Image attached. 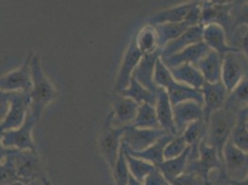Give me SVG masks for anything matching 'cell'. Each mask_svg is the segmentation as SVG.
I'll return each mask as SVG.
<instances>
[{
	"label": "cell",
	"instance_id": "4316f807",
	"mask_svg": "<svg viewBox=\"0 0 248 185\" xmlns=\"http://www.w3.org/2000/svg\"><path fill=\"white\" fill-rule=\"evenodd\" d=\"M190 152L191 147L187 146L185 152L181 155L172 159L164 160L158 167H156L169 184L186 172V167L189 162Z\"/></svg>",
	"mask_w": 248,
	"mask_h": 185
},
{
	"label": "cell",
	"instance_id": "b9f144b4",
	"mask_svg": "<svg viewBox=\"0 0 248 185\" xmlns=\"http://www.w3.org/2000/svg\"><path fill=\"white\" fill-rule=\"evenodd\" d=\"M144 185H169L170 184L166 181L164 176L160 172V170L155 167V170L146 176L143 183Z\"/></svg>",
	"mask_w": 248,
	"mask_h": 185
},
{
	"label": "cell",
	"instance_id": "ac0fdd59",
	"mask_svg": "<svg viewBox=\"0 0 248 185\" xmlns=\"http://www.w3.org/2000/svg\"><path fill=\"white\" fill-rule=\"evenodd\" d=\"M210 49L204 42L192 45L168 58L161 59L168 69H172L183 64L196 65Z\"/></svg>",
	"mask_w": 248,
	"mask_h": 185
},
{
	"label": "cell",
	"instance_id": "8d00e7d4",
	"mask_svg": "<svg viewBox=\"0 0 248 185\" xmlns=\"http://www.w3.org/2000/svg\"><path fill=\"white\" fill-rule=\"evenodd\" d=\"M10 154L0 163V185H11L20 182L14 161Z\"/></svg>",
	"mask_w": 248,
	"mask_h": 185
},
{
	"label": "cell",
	"instance_id": "7bdbcfd3",
	"mask_svg": "<svg viewBox=\"0 0 248 185\" xmlns=\"http://www.w3.org/2000/svg\"><path fill=\"white\" fill-rule=\"evenodd\" d=\"M11 92L0 90V124L5 120L11 105Z\"/></svg>",
	"mask_w": 248,
	"mask_h": 185
},
{
	"label": "cell",
	"instance_id": "836d02e7",
	"mask_svg": "<svg viewBox=\"0 0 248 185\" xmlns=\"http://www.w3.org/2000/svg\"><path fill=\"white\" fill-rule=\"evenodd\" d=\"M132 126L142 129H161L156 117L155 106L150 104L140 105L137 116Z\"/></svg>",
	"mask_w": 248,
	"mask_h": 185
},
{
	"label": "cell",
	"instance_id": "52a82bcc",
	"mask_svg": "<svg viewBox=\"0 0 248 185\" xmlns=\"http://www.w3.org/2000/svg\"><path fill=\"white\" fill-rule=\"evenodd\" d=\"M124 128L113 126L111 123V113H109L99 140V149L111 170H113L120 154Z\"/></svg>",
	"mask_w": 248,
	"mask_h": 185
},
{
	"label": "cell",
	"instance_id": "1f68e13d",
	"mask_svg": "<svg viewBox=\"0 0 248 185\" xmlns=\"http://www.w3.org/2000/svg\"><path fill=\"white\" fill-rule=\"evenodd\" d=\"M121 94L122 96L133 99L139 105L150 104L155 106L156 102V94L146 89L142 84L137 82L135 78H132L129 86L121 92Z\"/></svg>",
	"mask_w": 248,
	"mask_h": 185
},
{
	"label": "cell",
	"instance_id": "83f0119b",
	"mask_svg": "<svg viewBox=\"0 0 248 185\" xmlns=\"http://www.w3.org/2000/svg\"><path fill=\"white\" fill-rule=\"evenodd\" d=\"M207 123L205 120H200L188 125L183 133V137L188 146L191 147L189 161L198 157V146L201 141L206 138Z\"/></svg>",
	"mask_w": 248,
	"mask_h": 185
},
{
	"label": "cell",
	"instance_id": "5b68a950",
	"mask_svg": "<svg viewBox=\"0 0 248 185\" xmlns=\"http://www.w3.org/2000/svg\"><path fill=\"white\" fill-rule=\"evenodd\" d=\"M247 76L248 61L242 52H229L222 58L221 82L225 86L228 93L232 92Z\"/></svg>",
	"mask_w": 248,
	"mask_h": 185
},
{
	"label": "cell",
	"instance_id": "d6a6232c",
	"mask_svg": "<svg viewBox=\"0 0 248 185\" xmlns=\"http://www.w3.org/2000/svg\"><path fill=\"white\" fill-rule=\"evenodd\" d=\"M158 34L159 48L162 49L170 42L173 41L185 33L190 27L186 21L181 23H166L155 26Z\"/></svg>",
	"mask_w": 248,
	"mask_h": 185
},
{
	"label": "cell",
	"instance_id": "5bb4252c",
	"mask_svg": "<svg viewBox=\"0 0 248 185\" xmlns=\"http://www.w3.org/2000/svg\"><path fill=\"white\" fill-rule=\"evenodd\" d=\"M172 110L178 135H182L188 125L200 120H205L203 106L193 100L177 104L172 107Z\"/></svg>",
	"mask_w": 248,
	"mask_h": 185
},
{
	"label": "cell",
	"instance_id": "7c38bea8",
	"mask_svg": "<svg viewBox=\"0 0 248 185\" xmlns=\"http://www.w3.org/2000/svg\"><path fill=\"white\" fill-rule=\"evenodd\" d=\"M31 56L32 53H30L18 69L0 77V90L6 92H30Z\"/></svg>",
	"mask_w": 248,
	"mask_h": 185
},
{
	"label": "cell",
	"instance_id": "7dc6e473",
	"mask_svg": "<svg viewBox=\"0 0 248 185\" xmlns=\"http://www.w3.org/2000/svg\"><path fill=\"white\" fill-rule=\"evenodd\" d=\"M43 183H44V185H50V182L47 180L46 177H45V178L43 179Z\"/></svg>",
	"mask_w": 248,
	"mask_h": 185
},
{
	"label": "cell",
	"instance_id": "2e32d148",
	"mask_svg": "<svg viewBox=\"0 0 248 185\" xmlns=\"http://www.w3.org/2000/svg\"><path fill=\"white\" fill-rule=\"evenodd\" d=\"M201 91L204 100L203 108L205 122L207 123L211 114L223 108L227 98L228 92L221 81L216 83L205 82L201 88Z\"/></svg>",
	"mask_w": 248,
	"mask_h": 185
},
{
	"label": "cell",
	"instance_id": "6da1fadb",
	"mask_svg": "<svg viewBox=\"0 0 248 185\" xmlns=\"http://www.w3.org/2000/svg\"><path fill=\"white\" fill-rule=\"evenodd\" d=\"M31 106L29 114L37 122L46 108L57 98V90L43 71L40 58L32 54L31 59Z\"/></svg>",
	"mask_w": 248,
	"mask_h": 185
},
{
	"label": "cell",
	"instance_id": "e575fe53",
	"mask_svg": "<svg viewBox=\"0 0 248 185\" xmlns=\"http://www.w3.org/2000/svg\"><path fill=\"white\" fill-rule=\"evenodd\" d=\"M125 155H126V160H127L130 174L133 178H135L136 181L143 184L146 176H148L155 170V166L146 162L143 159L137 158L135 156L128 154L126 152V149H125Z\"/></svg>",
	"mask_w": 248,
	"mask_h": 185
},
{
	"label": "cell",
	"instance_id": "ee69618b",
	"mask_svg": "<svg viewBox=\"0 0 248 185\" xmlns=\"http://www.w3.org/2000/svg\"><path fill=\"white\" fill-rule=\"evenodd\" d=\"M2 134L3 132L0 131V163L7 157V155L10 154L12 149H9V148H6L3 146L2 144Z\"/></svg>",
	"mask_w": 248,
	"mask_h": 185
},
{
	"label": "cell",
	"instance_id": "e0dca14e",
	"mask_svg": "<svg viewBox=\"0 0 248 185\" xmlns=\"http://www.w3.org/2000/svg\"><path fill=\"white\" fill-rule=\"evenodd\" d=\"M160 55L161 49L154 54L143 56L133 74V78H135L140 84L155 94L161 89L157 87L154 82L155 62L158 58H160Z\"/></svg>",
	"mask_w": 248,
	"mask_h": 185
},
{
	"label": "cell",
	"instance_id": "603a6c76",
	"mask_svg": "<svg viewBox=\"0 0 248 185\" xmlns=\"http://www.w3.org/2000/svg\"><path fill=\"white\" fill-rule=\"evenodd\" d=\"M195 66L201 72L205 82L216 83L221 81L222 58L216 52L209 50Z\"/></svg>",
	"mask_w": 248,
	"mask_h": 185
},
{
	"label": "cell",
	"instance_id": "ba28073f",
	"mask_svg": "<svg viewBox=\"0 0 248 185\" xmlns=\"http://www.w3.org/2000/svg\"><path fill=\"white\" fill-rule=\"evenodd\" d=\"M224 177L231 181H243L248 175V153L243 152L230 139L223 149Z\"/></svg>",
	"mask_w": 248,
	"mask_h": 185
},
{
	"label": "cell",
	"instance_id": "cb8c5ba5",
	"mask_svg": "<svg viewBox=\"0 0 248 185\" xmlns=\"http://www.w3.org/2000/svg\"><path fill=\"white\" fill-rule=\"evenodd\" d=\"M175 136L166 134L162 136L160 139H158L155 144L150 145L143 151L134 152L129 150L125 145L126 152L128 154L135 156L137 158L143 159L150 164L154 165L155 167H158L165 159H164V150L167 144H169Z\"/></svg>",
	"mask_w": 248,
	"mask_h": 185
},
{
	"label": "cell",
	"instance_id": "30bf717a",
	"mask_svg": "<svg viewBox=\"0 0 248 185\" xmlns=\"http://www.w3.org/2000/svg\"><path fill=\"white\" fill-rule=\"evenodd\" d=\"M30 106V92H11L10 108L5 120L0 124V131L6 132L21 127L29 114Z\"/></svg>",
	"mask_w": 248,
	"mask_h": 185
},
{
	"label": "cell",
	"instance_id": "9c48e42d",
	"mask_svg": "<svg viewBox=\"0 0 248 185\" xmlns=\"http://www.w3.org/2000/svg\"><path fill=\"white\" fill-rule=\"evenodd\" d=\"M37 121L28 114L25 122L21 127L3 132L2 144L9 149L37 151L35 143L32 139V129Z\"/></svg>",
	"mask_w": 248,
	"mask_h": 185
},
{
	"label": "cell",
	"instance_id": "3957f363",
	"mask_svg": "<svg viewBox=\"0 0 248 185\" xmlns=\"http://www.w3.org/2000/svg\"><path fill=\"white\" fill-rule=\"evenodd\" d=\"M212 170H217L224 176V165L217 151L209 146L204 138L198 146V157L189 161L186 172L198 175L205 183V185H211L210 173Z\"/></svg>",
	"mask_w": 248,
	"mask_h": 185
},
{
	"label": "cell",
	"instance_id": "4dcf8cb0",
	"mask_svg": "<svg viewBox=\"0 0 248 185\" xmlns=\"http://www.w3.org/2000/svg\"><path fill=\"white\" fill-rule=\"evenodd\" d=\"M248 109H245L237 114V121L232 132L230 141L238 149L248 153V130L247 126Z\"/></svg>",
	"mask_w": 248,
	"mask_h": 185
},
{
	"label": "cell",
	"instance_id": "ab89813d",
	"mask_svg": "<svg viewBox=\"0 0 248 185\" xmlns=\"http://www.w3.org/2000/svg\"><path fill=\"white\" fill-rule=\"evenodd\" d=\"M232 36L235 37L236 48L240 49L248 61V26H241L236 28Z\"/></svg>",
	"mask_w": 248,
	"mask_h": 185
},
{
	"label": "cell",
	"instance_id": "74e56055",
	"mask_svg": "<svg viewBox=\"0 0 248 185\" xmlns=\"http://www.w3.org/2000/svg\"><path fill=\"white\" fill-rule=\"evenodd\" d=\"M187 144L183 135L175 136L169 144H167L164 150V159H172L181 155L187 148Z\"/></svg>",
	"mask_w": 248,
	"mask_h": 185
},
{
	"label": "cell",
	"instance_id": "8992f818",
	"mask_svg": "<svg viewBox=\"0 0 248 185\" xmlns=\"http://www.w3.org/2000/svg\"><path fill=\"white\" fill-rule=\"evenodd\" d=\"M233 5L230 2H204L202 4L200 25L216 23L225 30L227 36L232 35L233 32Z\"/></svg>",
	"mask_w": 248,
	"mask_h": 185
},
{
	"label": "cell",
	"instance_id": "7a4b0ae2",
	"mask_svg": "<svg viewBox=\"0 0 248 185\" xmlns=\"http://www.w3.org/2000/svg\"><path fill=\"white\" fill-rule=\"evenodd\" d=\"M237 121V114L220 108L211 114L207 122L206 142L217 151L223 161V149Z\"/></svg>",
	"mask_w": 248,
	"mask_h": 185
},
{
	"label": "cell",
	"instance_id": "9a60e30c",
	"mask_svg": "<svg viewBox=\"0 0 248 185\" xmlns=\"http://www.w3.org/2000/svg\"><path fill=\"white\" fill-rule=\"evenodd\" d=\"M203 42L207 47L216 52L221 58H223L229 52L239 51L240 49L235 46H232L228 44L227 33L225 30L218 24L210 23L203 26Z\"/></svg>",
	"mask_w": 248,
	"mask_h": 185
},
{
	"label": "cell",
	"instance_id": "d4e9b609",
	"mask_svg": "<svg viewBox=\"0 0 248 185\" xmlns=\"http://www.w3.org/2000/svg\"><path fill=\"white\" fill-rule=\"evenodd\" d=\"M196 3L197 1L183 3L167 9L165 11H159L151 17L149 20V24L156 26L166 23H181L185 21L186 16L196 5Z\"/></svg>",
	"mask_w": 248,
	"mask_h": 185
},
{
	"label": "cell",
	"instance_id": "d6986e66",
	"mask_svg": "<svg viewBox=\"0 0 248 185\" xmlns=\"http://www.w3.org/2000/svg\"><path fill=\"white\" fill-rule=\"evenodd\" d=\"M139 104L133 99L122 96L113 106L111 113V123L115 127H126L132 125L137 116Z\"/></svg>",
	"mask_w": 248,
	"mask_h": 185
},
{
	"label": "cell",
	"instance_id": "f35d334b",
	"mask_svg": "<svg viewBox=\"0 0 248 185\" xmlns=\"http://www.w3.org/2000/svg\"><path fill=\"white\" fill-rule=\"evenodd\" d=\"M232 18L233 31L238 27L248 26V2H241V4L234 3L232 9Z\"/></svg>",
	"mask_w": 248,
	"mask_h": 185
},
{
	"label": "cell",
	"instance_id": "f6af8a7d",
	"mask_svg": "<svg viewBox=\"0 0 248 185\" xmlns=\"http://www.w3.org/2000/svg\"><path fill=\"white\" fill-rule=\"evenodd\" d=\"M226 181L232 185H248V177L243 181H231V180H226Z\"/></svg>",
	"mask_w": 248,
	"mask_h": 185
},
{
	"label": "cell",
	"instance_id": "f907efd6",
	"mask_svg": "<svg viewBox=\"0 0 248 185\" xmlns=\"http://www.w3.org/2000/svg\"></svg>",
	"mask_w": 248,
	"mask_h": 185
},
{
	"label": "cell",
	"instance_id": "484cf974",
	"mask_svg": "<svg viewBox=\"0 0 248 185\" xmlns=\"http://www.w3.org/2000/svg\"><path fill=\"white\" fill-rule=\"evenodd\" d=\"M169 70L176 82L186 86L201 90L205 83L201 72L193 64H183Z\"/></svg>",
	"mask_w": 248,
	"mask_h": 185
},
{
	"label": "cell",
	"instance_id": "7402d4cb",
	"mask_svg": "<svg viewBox=\"0 0 248 185\" xmlns=\"http://www.w3.org/2000/svg\"><path fill=\"white\" fill-rule=\"evenodd\" d=\"M164 90L168 93L172 107L177 104L188 100L196 101L197 103L201 104L202 106L204 105L203 93L201 90L179 83L173 78L166 85Z\"/></svg>",
	"mask_w": 248,
	"mask_h": 185
},
{
	"label": "cell",
	"instance_id": "c3c4849f",
	"mask_svg": "<svg viewBox=\"0 0 248 185\" xmlns=\"http://www.w3.org/2000/svg\"><path fill=\"white\" fill-rule=\"evenodd\" d=\"M247 126H248V119H247Z\"/></svg>",
	"mask_w": 248,
	"mask_h": 185
},
{
	"label": "cell",
	"instance_id": "d590c367",
	"mask_svg": "<svg viewBox=\"0 0 248 185\" xmlns=\"http://www.w3.org/2000/svg\"><path fill=\"white\" fill-rule=\"evenodd\" d=\"M114 179L116 182V185H128L129 178H130V171L126 160L125 155V147L124 143L122 141V147L120 150V154L118 156V159L116 161V164L112 170Z\"/></svg>",
	"mask_w": 248,
	"mask_h": 185
},
{
	"label": "cell",
	"instance_id": "f1b7e54d",
	"mask_svg": "<svg viewBox=\"0 0 248 185\" xmlns=\"http://www.w3.org/2000/svg\"><path fill=\"white\" fill-rule=\"evenodd\" d=\"M135 44L138 50L143 56H147L158 51L159 43L158 34L154 25L147 24L140 29L135 37Z\"/></svg>",
	"mask_w": 248,
	"mask_h": 185
},
{
	"label": "cell",
	"instance_id": "277c9868",
	"mask_svg": "<svg viewBox=\"0 0 248 185\" xmlns=\"http://www.w3.org/2000/svg\"><path fill=\"white\" fill-rule=\"evenodd\" d=\"M10 154L14 161L18 178L21 183L31 184L46 177L37 151L12 149Z\"/></svg>",
	"mask_w": 248,
	"mask_h": 185
},
{
	"label": "cell",
	"instance_id": "681fc988",
	"mask_svg": "<svg viewBox=\"0 0 248 185\" xmlns=\"http://www.w3.org/2000/svg\"></svg>",
	"mask_w": 248,
	"mask_h": 185
},
{
	"label": "cell",
	"instance_id": "60d3db41",
	"mask_svg": "<svg viewBox=\"0 0 248 185\" xmlns=\"http://www.w3.org/2000/svg\"><path fill=\"white\" fill-rule=\"evenodd\" d=\"M170 185H205L204 181L195 173L191 172H185L184 174L179 176L173 180L171 183H170Z\"/></svg>",
	"mask_w": 248,
	"mask_h": 185
},
{
	"label": "cell",
	"instance_id": "8fae6325",
	"mask_svg": "<svg viewBox=\"0 0 248 185\" xmlns=\"http://www.w3.org/2000/svg\"><path fill=\"white\" fill-rule=\"evenodd\" d=\"M166 134L162 129H142L130 125L124 128L122 141L129 150L139 152L155 144Z\"/></svg>",
	"mask_w": 248,
	"mask_h": 185
},
{
	"label": "cell",
	"instance_id": "bcb514c9",
	"mask_svg": "<svg viewBox=\"0 0 248 185\" xmlns=\"http://www.w3.org/2000/svg\"><path fill=\"white\" fill-rule=\"evenodd\" d=\"M128 185H144L142 183L136 181L135 178H133L131 174H130V178H129V182H128Z\"/></svg>",
	"mask_w": 248,
	"mask_h": 185
},
{
	"label": "cell",
	"instance_id": "f546056e",
	"mask_svg": "<svg viewBox=\"0 0 248 185\" xmlns=\"http://www.w3.org/2000/svg\"><path fill=\"white\" fill-rule=\"evenodd\" d=\"M223 108L236 114L248 109V76L239 82L232 92L228 93Z\"/></svg>",
	"mask_w": 248,
	"mask_h": 185
},
{
	"label": "cell",
	"instance_id": "44dd1931",
	"mask_svg": "<svg viewBox=\"0 0 248 185\" xmlns=\"http://www.w3.org/2000/svg\"><path fill=\"white\" fill-rule=\"evenodd\" d=\"M202 32H203L202 25H197L188 29L180 37L166 45L165 46L161 49L160 59H165L192 45L203 42Z\"/></svg>",
	"mask_w": 248,
	"mask_h": 185
},
{
	"label": "cell",
	"instance_id": "4fadbf2b",
	"mask_svg": "<svg viewBox=\"0 0 248 185\" xmlns=\"http://www.w3.org/2000/svg\"><path fill=\"white\" fill-rule=\"evenodd\" d=\"M143 55L138 50L135 38L130 42L127 46L124 55V59L121 64L120 70L117 75L116 83H115V91L121 93L125 90L133 78V74L135 72L136 67L138 66Z\"/></svg>",
	"mask_w": 248,
	"mask_h": 185
},
{
	"label": "cell",
	"instance_id": "ffe728a7",
	"mask_svg": "<svg viewBox=\"0 0 248 185\" xmlns=\"http://www.w3.org/2000/svg\"><path fill=\"white\" fill-rule=\"evenodd\" d=\"M156 117L161 129L172 136H179L176 131L172 106L170 101L169 95L164 89H160L156 93V102L155 105Z\"/></svg>",
	"mask_w": 248,
	"mask_h": 185
}]
</instances>
